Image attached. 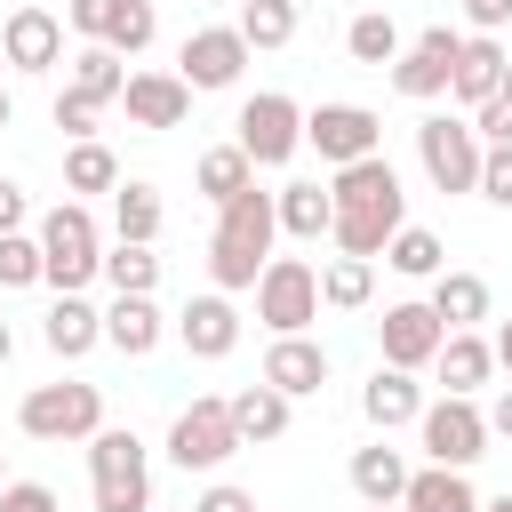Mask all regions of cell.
<instances>
[{
	"label": "cell",
	"instance_id": "4",
	"mask_svg": "<svg viewBox=\"0 0 512 512\" xmlns=\"http://www.w3.org/2000/svg\"><path fill=\"white\" fill-rule=\"evenodd\" d=\"M88 488H96V512H152V464H144V440L104 424L88 440Z\"/></svg>",
	"mask_w": 512,
	"mask_h": 512
},
{
	"label": "cell",
	"instance_id": "39",
	"mask_svg": "<svg viewBox=\"0 0 512 512\" xmlns=\"http://www.w3.org/2000/svg\"><path fill=\"white\" fill-rule=\"evenodd\" d=\"M40 280V240L32 232H8L0 240V288H32Z\"/></svg>",
	"mask_w": 512,
	"mask_h": 512
},
{
	"label": "cell",
	"instance_id": "47",
	"mask_svg": "<svg viewBox=\"0 0 512 512\" xmlns=\"http://www.w3.org/2000/svg\"><path fill=\"white\" fill-rule=\"evenodd\" d=\"M480 416H488V440H512V384H504L496 408H480Z\"/></svg>",
	"mask_w": 512,
	"mask_h": 512
},
{
	"label": "cell",
	"instance_id": "52",
	"mask_svg": "<svg viewBox=\"0 0 512 512\" xmlns=\"http://www.w3.org/2000/svg\"><path fill=\"white\" fill-rule=\"evenodd\" d=\"M504 96H512V56H504Z\"/></svg>",
	"mask_w": 512,
	"mask_h": 512
},
{
	"label": "cell",
	"instance_id": "37",
	"mask_svg": "<svg viewBox=\"0 0 512 512\" xmlns=\"http://www.w3.org/2000/svg\"><path fill=\"white\" fill-rule=\"evenodd\" d=\"M248 184H256V168H248V152H240V144H216V152H200V192H208L216 208H224L232 192H248Z\"/></svg>",
	"mask_w": 512,
	"mask_h": 512
},
{
	"label": "cell",
	"instance_id": "16",
	"mask_svg": "<svg viewBox=\"0 0 512 512\" xmlns=\"http://www.w3.org/2000/svg\"><path fill=\"white\" fill-rule=\"evenodd\" d=\"M0 64H16V72H56V64H64V24H56L48 8H16V16L0 24Z\"/></svg>",
	"mask_w": 512,
	"mask_h": 512
},
{
	"label": "cell",
	"instance_id": "9",
	"mask_svg": "<svg viewBox=\"0 0 512 512\" xmlns=\"http://www.w3.org/2000/svg\"><path fill=\"white\" fill-rule=\"evenodd\" d=\"M416 440H424L432 464L472 472V464L488 456V416H480V400H432V408L416 416Z\"/></svg>",
	"mask_w": 512,
	"mask_h": 512
},
{
	"label": "cell",
	"instance_id": "15",
	"mask_svg": "<svg viewBox=\"0 0 512 512\" xmlns=\"http://www.w3.org/2000/svg\"><path fill=\"white\" fill-rule=\"evenodd\" d=\"M376 344H384V368H432V352L448 344V328L432 320V304H384V320H376Z\"/></svg>",
	"mask_w": 512,
	"mask_h": 512
},
{
	"label": "cell",
	"instance_id": "42",
	"mask_svg": "<svg viewBox=\"0 0 512 512\" xmlns=\"http://www.w3.org/2000/svg\"><path fill=\"white\" fill-rule=\"evenodd\" d=\"M96 112H104V104H88V96H72V88L56 96V128H64L72 144H88V128H96Z\"/></svg>",
	"mask_w": 512,
	"mask_h": 512
},
{
	"label": "cell",
	"instance_id": "35",
	"mask_svg": "<svg viewBox=\"0 0 512 512\" xmlns=\"http://www.w3.org/2000/svg\"><path fill=\"white\" fill-rule=\"evenodd\" d=\"M104 280H112V296H152V288H160V256L112 240V248H104Z\"/></svg>",
	"mask_w": 512,
	"mask_h": 512
},
{
	"label": "cell",
	"instance_id": "2",
	"mask_svg": "<svg viewBox=\"0 0 512 512\" xmlns=\"http://www.w3.org/2000/svg\"><path fill=\"white\" fill-rule=\"evenodd\" d=\"M272 240H280V216H272V192H232L224 208H216V240H208V272H216V288L232 296V288H256V272L272 264Z\"/></svg>",
	"mask_w": 512,
	"mask_h": 512
},
{
	"label": "cell",
	"instance_id": "14",
	"mask_svg": "<svg viewBox=\"0 0 512 512\" xmlns=\"http://www.w3.org/2000/svg\"><path fill=\"white\" fill-rule=\"evenodd\" d=\"M456 32L448 24H432V32H416L400 56H392V88L400 96H416V104H432V96H448V72H456Z\"/></svg>",
	"mask_w": 512,
	"mask_h": 512
},
{
	"label": "cell",
	"instance_id": "44",
	"mask_svg": "<svg viewBox=\"0 0 512 512\" xmlns=\"http://www.w3.org/2000/svg\"><path fill=\"white\" fill-rule=\"evenodd\" d=\"M192 512H256V496H248V488H232V480H216V488H208Z\"/></svg>",
	"mask_w": 512,
	"mask_h": 512
},
{
	"label": "cell",
	"instance_id": "43",
	"mask_svg": "<svg viewBox=\"0 0 512 512\" xmlns=\"http://www.w3.org/2000/svg\"><path fill=\"white\" fill-rule=\"evenodd\" d=\"M0 512H56V488L48 480H8L0 488Z\"/></svg>",
	"mask_w": 512,
	"mask_h": 512
},
{
	"label": "cell",
	"instance_id": "31",
	"mask_svg": "<svg viewBox=\"0 0 512 512\" xmlns=\"http://www.w3.org/2000/svg\"><path fill=\"white\" fill-rule=\"evenodd\" d=\"M160 216H168V208H160L152 184H120V192H112V232H120L128 248H152V240H160Z\"/></svg>",
	"mask_w": 512,
	"mask_h": 512
},
{
	"label": "cell",
	"instance_id": "23",
	"mask_svg": "<svg viewBox=\"0 0 512 512\" xmlns=\"http://www.w3.org/2000/svg\"><path fill=\"white\" fill-rule=\"evenodd\" d=\"M40 336H48V352H56V360H80L88 344H104V312H96L88 296H56V304H48V320H40Z\"/></svg>",
	"mask_w": 512,
	"mask_h": 512
},
{
	"label": "cell",
	"instance_id": "28",
	"mask_svg": "<svg viewBox=\"0 0 512 512\" xmlns=\"http://www.w3.org/2000/svg\"><path fill=\"white\" fill-rule=\"evenodd\" d=\"M272 216H280L288 240H320L328 216H336V200H328V184H280L272 192Z\"/></svg>",
	"mask_w": 512,
	"mask_h": 512
},
{
	"label": "cell",
	"instance_id": "29",
	"mask_svg": "<svg viewBox=\"0 0 512 512\" xmlns=\"http://www.w3.org/2000/svg\"><path fill=\"white\" fill-rule=\"evenodd\" d=\"M352 488H360V504H400V488H408V456H400L392 440L360 448V456H352Z\"/></svg>",
	"mask_w": 512,
	"mask_h": 512
},
{
	"label": "cell",
	"instance_id": "17",
	"mask_svg": "<svg viewBox=\"0 0 512 512\" xmlns=\"http://www.w3.org/2000/svg\"><path fill=\"white\" fill-rule=\"evenodd\" d=\"M176 336H184L192 360H224V352L240 344V312H232V296H224V288H216V296H192V304L176 312Z\"/></svg>",
	"mask_w": 512,
	"mask_h": 512
},
{
	"label": "cell",
	"instance_id": "34",
	"mask_svg": "<svg viewBox=\"0 0 512 512\" xmlns=\"http://www.w3.org/2000/svg\"><path fill=\"white\" fill-rule=\"evenodd\" d=\"M368 296H376V264H368V256H336V264L320 272V304H328V312H360Z\"/></svg>",
	"mask_w": 512,
	"mask_h": 512
},
{
	"label": "cell",
	"instance_id": "46",
	"mask_svg": "<svg viewBox=\"0 0 512 512\" xmlns=\"http://www.w3.org/2000/svg\"><path fill=\"white\" fill-rule=\"evenodd\" d=\"M464 16H472V32H496L512 16V0H464Z\"/></svg>",
	"mask_w": 512,
	"mask_h": 512
},
{
	"label": "cell",
	"instance_id": "21",
	"mask_svg": "<svg viewBox=\"0 0 512 512\" xmlns=\"http://www.w3.org/2000/svg\"><path fill=\"white\" fill-rule=\"evenodd\" d=\"M432 368H440V384H448V400H472L488 376H496V352H488V336H472V328H456L440 352H432Z\"/></svg>",
	"mask_w": 512,
	"mask_h": 512
},
{
	"label": "cell",
	"instance_id": "7",
	"mask_svg": "<svg viewBox=\"0 0 512 512\" xmlns=\"http://www.w3.org/2000/svg\"><path fill=\"white\" fill-rule=\"evenodd\" d=\"M256 320H264L272 336H304V328L320 320V272H312L304 256H272V264L256 272Z\"/></svg>",
	"mask_w": 512,
	"mask_h": 512
},
{
	"label": "cell",
	"instance_id": "10",
	"mask_svg": "<svg viewBox=\"0 0 512 512\" xmlns=\"http://www.w3.org/2000/svg\"><path fill=\"white\" fill-rule=\"evenodd\" d=\"M304 144H312L328 168H352V160H368V152L384 144V120H376L368 104H312V112H304Z\"/></svg>",
	"mask_w": 512,
	"mask_h": 512
},
{
	"label": "cell",
	"instance_id": "6",
	"mask_svg": "<svg viewBox=\"0 0 512 512\" xmlns=\"http://www.w3.org/2000/svg\"><path fill=\"white\" fill-rule=\"evenodd\" d=\"M240 136V152H248V168H288L296 160V144H304V104L296 96H280V88H264V96H248L240 104V120H232Z\"/></svg>",
	"mask_w": 512,
	"mask_h": 512
},
{
	"label": "cell",
	"instance_id": "5",
	"mask_svg": "<svg viewBox=\"0 0 512 512\" xmlns=\"http://www.w3.org/2000/svg\"><path fill=\"white\" fill-rule=\"evenodd\" d=\"M16 424L32 432V440H96L104 432V392L96 384H80V376H64V384H32L24 392V408H16Z\"/></svg>",
	"mask_w": 512,
	"mask_h": 512
},
{
	"label": "cell",
	"instance_id": "8",
	"mask_svg": "<svg viewBox=\"0 0 512 512\" xmlns=\"http://www.w3.org/2000/svg\"><path fill=\"white\" fill-rule=\"evenodd\" d=\"M480 136H472V120H448V112H432L424 128H416V160H424V176H432V192H480Z\"/></svg>",
	"mask_w": 512,
	"mask_h": 512
},
{
	"label": "cell",
	"instance_id": "38",
	"mask_svg": "<svg viewBox=\"0 0 512 512\" xmlns=\"http://www.w3.org/2000/svg\"><path fill=\"white\" fill-rule=\"evenodd\" d=\"M344 48H352V64H392V56H400V24L368 8V16L344 24Z\"/></svg>",
	"mask_w": 512,
	"mask_h": 512
},
{
	"label": "cell",
	"instance_id": "45",
	"mask_svg": "<svg viewBox=\"0 0 512 512\" xmlns=\"http://www.w3.org/2000/svg\"><path fill=\"white\" fill-rule=\"evenodd\" d=\"M8 232H24V184L0 176V240H8Z\"/></svg>",
	"mask_w": 512,
	"mask_h": 512
},
{
	"label": "cell",
	"instance_id": "22",
	"mask_svg": "<svg viewBox=\"0 0 512 512\" xmlns=\"http://www.w3.org/2000/svg\"><path fill=\"white\" fill-rule=\"evenodd\" d=\"M360 416H368L376 432H392V424H416V416H424V392H416V376H408V368H376V376L360 384Z\"/></svg>",
	"mask_w": 512,
	"mask_h": 512
},
{
	"label": "cell",
	"instance_id": "11",
	"mask_svg": "<svg viewBox=\"0 0 512 512\" xmlns=\"http://www.w3.org/2000/svg\"><path fill=\"white\" fill-rule=\"evenodd\" d=\"M64 24H72L80 40L112 48V56H136V48H152V32H160L152 0H72V8H64Z\"/></svg>",
	"mask_w": 512,
	"mask_h": 512
},
{
	"label": "cell",
	"instance_id": "32",
	"mask_svg": "<svg viewBox=\"0 0 512 512\" xmlns=\"http://www.w3.org/2000/svg\"><path fill=\"white\" fill-rule=\"evenodd\" d=\"M232 32L248 40V56L256 48H288L296 40V0H240V24Z\"/></svg>",
	"mask_w": 512,
	"mask_h": 512
},
{
	"label": "cell",
	"instance_id": "53",
	"mask_svg": "<svg viewBox=\"0 0 512 512\" xmlns=\"http://www.w3.org/2000/svg\"><path fill=\"white\" fill-rule=\"evenodd\" d=\"M368 512H400V504H368Z\"/></svg>",
	"mask_w": 512,
	"mask_h": 512
},
{
	"label": "cell",
	"instance_id": "26",
	"mask_svg": "<svg viewBox=\"0 0 512 512\" xmlns=\"http://www.w3.org/2000/svg\"><path fill=\"white\" fill-rule=\"evenodd\" d=\"M400 512H480V496H472V480H464V472H448V464H424V472H408V488H400Z\"/></svg>",
	"mask_w": 512,
	"mask_h": 512
},
{
	"label": "cell",
	"instance_id": "25",
	"mask_svg": "<svg viewBox=\"0 0 512 512\" xmlns=\"http://www.w3.org/2000/svg\"><path fill=\"white\" fill-rule=\"evenodd\" d=\"M160 328H168V320H160L152 296H112V312H104V344L128 352V360H144V352L160 344Z\"/></svg>",
	"mask_w": 512,
	"mask_h": 512
},
{
	"label": "cell",
	"instance_id": "3",
	"mask_svg": "<svg viewBox=\"0 0 512 512\" xmlns=\"http://www.w3.org/2000/svg\"><path fill=\"white\" fill-rule=\"evenodd\" d=\"M40 280L56 288V296H80L96 272H104V240H96V216H88V200H56L48 216H40Z\"/></svg>",
	"mask_w": 512,
	"mask_h": 512
},
{
	"label": "cell",
	"instance_id": "48",
	"mask_svg": "<svg viewBox=\"0 0 512 512\" xmlns=\"http://www.w3.org/2000/svg\"><path fill=\"white\" fill-rule=\"evenodd\" d=\"M488 352H496V368H512V320L496 328V344H488Z\"/></svg>",
	"mask_w": 512,
	"mask_h": 512
},
{
	"label": "cell",
	"instance_id": "1",
	"mask_svg": "<svg viewBox=\"0 0 512 512\" xmlns=\"http://www.w3.org/2000/svg\"><path fill=\"white\" fill-rule=\"evenodd\" d=\"M328 200H336V216H328V240H336V256H384V240L408 224V192H400V176H392V160L384 152H368V160H352V168H336L328 176Z\"/></svg>",
	"mask_w": 512,
	"mask_h": 512
},
{
	"label": "cell",
	"instance_id": "51",
	"mask_svg": "<svg viewBox=\"0 0 512 512\" xmlns=\"http://www.w3.org/2000/svg\"><path fill=\"white\" fill-rule=\"evenodd\" d=\"M8 120H16V104H8V88H0V128H8Z\"/></svg>",
	"mask_w": 512,
	"mask_h": 512
},
{
	"label": "cell",
	"instance_id": "13",
	"mask_svg": "<svg viewBox=\"0 0 512 512\" xmlns=\"http://www.w3.org/2000/svg\"><path fill=\"white\" fill-rule=\"evenodd\" d=\"M240 64H248V40H240L232 24H200V32H184V48H176V80H184V88H232Z\"/></svg>",
	"mask_w": 512,
	"mask_h": 512
},
{
	"label": "cell",
	"instance_id": "24",
	"mask_svg": "<svg viewBox=\"0 0 512 512\" xmlns=\"http://www.w3.org/2000/svg\"><path fill=\"white\" fill-rule=\"evenodd\" d=\"M432 320L456 336V328H472V320H488V280L480 272H432Z\"/></svg>",
	"mask_w": 512,
	"mask_h": 512
},
{
	"label": "cell",
	"instance_id": "20",
	"mask_svg": "<svg viewBox=\"0 0 512 512\" xmlns=\"http://www.w3.org/2000/svg\"><path fill=\"white\" fill-rule=\"evenodd\" d=\"M496 88H504V48H496V32H472V40L456 48V72H448V96L480 112V104H488Z\"/></svg>",
	"mask_w": 512,
	"mask_h": 512
},
{
	"label": "cell",
	"instance_id": "33",
	"mask_svg": "<svg viewBox=\"0 0 512 512\" xmlns=\"http://www.w3.org/2000/svg\"><path fill=\"white\" fill-rule=\"evenodd\" d=\"M384 264H392V272H408V280H432V272H448V248H440L424 224H400V232L384 240Z\"/></svg>",
	"mask_w": 512,
	"mask_h": 512
},
{
	"label": "cell",
	"instance_id": "36",
	"mask_svg": "<svg viewBox=\"0 0 512 512\" xmlns=\"http://www.w3.org/2000/svg\"><path fill=\"white\" fill-rule=\"evenodd\" d=\"M64 192H120V160L88 136V144H72L64 152Z\"/></svg>",
	"mask_w": 512,
	"mask_h": 512
},
{
	"label": "cell",
	"instance_id": "49",
	"mask_svg": "<svg viewBox=\"0 0 512 512\" xmlns=\"http://www.w3.org/2000/svg\"><path fill=\"white\" fill-rule=\"evenodd\" d=\"M8 352H16V328H8V320H0V368H8Z\"/></svg>",
	"mask_w": 512,
	"mask_h": 512
},
{
	"label": "cell",
	"instance_id": "40",
	"mask_svg": "<svg viewBox=\"0 0 512 512\" xmlns=\"http://www.w3.org/2000/svg\"><path fill=\"white\" fill-rule=\"evenodd\" d=\"M480 200L512 208V144H488V152H480Z\"/></svg>",
	"mask_w": 512,
	"mask_h": 512
},
{
	"label": "cell",
	"instance_id": "50",
	"mask_svg": "<svg viewBox=\"0 0 512 512\" xmlns=\"http://www.w3.org/2000/svg\"><path fill=\"white\" fill-rule=\"evenodd\" d=\"M480 512H512V488H504V496H488V504H480Z\"/></svg>",
	"mask_w": 512,
	"mask_h": 512
},
{
	"label": "cell",
	"instance_id": "30",
	"mask_svg": "<svg viewBox=\"0 0 512 512\" xmlns=\"http://www.w3.org/2000/svg\"><path fill=\"white\" fill-rule=\"evenodd\" d=\"M64 88H72V96H88V104H120V88H128V64H120L112 48H96V40H88V48L72 56V80H64Z\"/></svg>",
	"mask_w": 512,
	"mask_h": 512
},
{
	"label": "cell",
	"instance_id": "19",
	"mask_svg": "<svg viewBox=\"0 0 512 512\" xmlns=\"http://www.w3.org/2000/svg\"><path fill=\"white\" fill-rule=\"evenodd\" d=\"M120 104H128V120H136V128H184V112H192V88H184L176 72H128Z\"/></svg>",
	"mask_w": 512,
	"mask_h": 512
},
{
	"label": "cell",
	"instance_id": "27",
	"mask_svg": "<svg viewBox=\"0 0 512 512\" xmlns=\"http://www.w3.org/2000/svg\"><path fill=\"white\" fill-rule=\"evenodd\" d=\"M224 408H232V432H240V448H256V440H280V432H288V400H280L272 384H240Z\"/></svg>",
	"mask_w": 512,
	"mask_h": 512
},
{
	"label": "cell",
	"instance_id": "18",
	"mask_svg": "<svg viewBox=\"0 0 512 512\" xmlns=\"http://www.w3.org/2000/svg\"><path fill=\"white\" fill-rule=\"evenodd\" d=\"M256 384H272L280 400H304V392H320L328 384V352L312 344V336H272V352H264V376Z\"/></svg>",
	"mask_w": 512,
	"mask_h": 512
},
{
	"label": "cell",
	"instance_id": "12",
	"mask_svg": "<svg viewBox=\"0 0 512 512\" xmlns=\"http://www.w3.org/2000/svg\"><path fill=\"white\" fill-rule=\"evenodd\" d=\"M232 448H240V432H232V408L224 400H192L168 424V464H184V472H216Z\"/></svg>",
	"mask_w": 512,
	"mask_h": 512
},
{
	"label": "cell",
	"instance_id": "54",
	"mask_svg": "<svg viewBox=\"0 0 512 512\" xmlns=\"http://www.w3.org/2000/svg\"><path fill=\"white\" fill-rule=\"evenodd\" d=\"M0 488H8V464H0Z\"/></svg>",
	"mask_w": 512,
	"mask_h": 512
},
{
	"label": "cell",
	"instance_id": "41",
	"mask_svg": "<svg viewBox=\"0 0 512 512\" xmlns=\"http://www.w3.org/2000/svg\"><path fill=\"white\" fill-rule=\"evenodd\" d=\"M472 136H480V144H512V96H504V88L472 112Z\"/></svg>",
	"mask_w": 512,
	"mask_h": 512
}]
</instances>
